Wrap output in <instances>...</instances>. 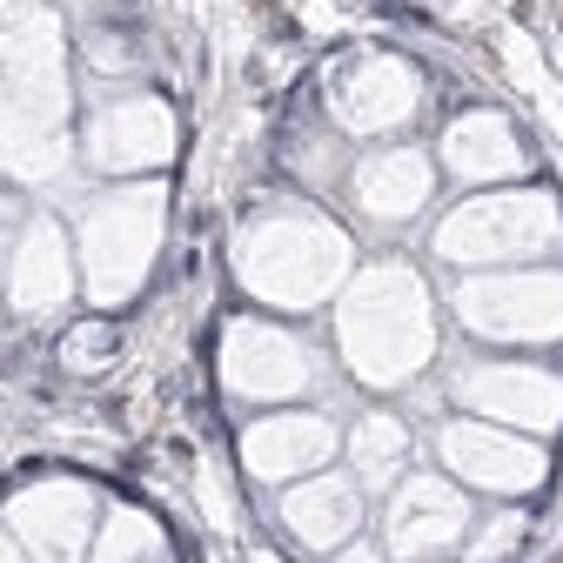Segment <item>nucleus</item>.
Returning <instances> with one entry per match:
<instances>
[{
  "instance_id": "obj_1",
  "label": "nucleus",
  "mask_w": 563,
  "mask_h": 563,
  "mask_svg": "<svg viewBox=\"0 0 563 563\" xmlns=\"http://www.w3.org/2000/svg\"><path fill=\"white\" fill-rule=\"evenodd\" d=\"M67 34L47 0H0V175L54 181L75 155L67 141Z\"/></svg>"
},
{
  "instance_id": "obj_2",
  "label": "nucleus",
  "mask_w": 563,
  "mask_h": 563,
  "mask_svg": "<svg viewBox=\"0 0 563 563\" xmlns=\"http://www.w3.org/2000/svg\"><path fill=\"white\" fill-rule=\"evenodd\" d=\"M335 356L363 389H402L437 363V296L422 268L369 262L335 296Z\"/></svg>"
},
{
  "instance_id": "obj_3",
  "label": "nucleus",
  "mask_w": 563,
  "mask_h": 563,
  "mask_svg": "<svg viewBox=\"0 0 563 563\" xmlns=\"http://www.w3.org/2000/svg\"><path fill=\"white\" fill-rule=\"evenodd\" d=\"M229 262H235V282L249 302L302 316V309H322L342 296V282L356 275V242L322 208L275 201V208H255L235 229Z\"/></svg>"
},
{
  "instance_id": "obj_4",
  "label": "nucleus",
  "mask_w": 563,
  "mask_h": 563,
  "mask_svg": "<svg viewBox=\"0 0 563 563\" xmlns=\"http://www.w3.org/2000/svg\"><path fill=\"white\" fill-rule=\"evenodd\" d=\"M168 242V188L148 181H114L88 195L81 222H75V262H81V289L95 309H121L141 296V282L155 275V255Z\"/></svg>"
},
{
  "instance_id": "obj_5",
  "label": "nucleus",
  "mask_w": 563,
  "mask_h": 563,
  "mask_svg": "<svg viewBox=\"0 0 563 563\" xmlns=\"http://www.w3.org/2000/svg\"><path fill=\"white\" fill-rule=\"evenodd\" d=\"M430 249L456 275L556 262L563 255V201L550 188H517V181L510 188H476L470 201H456L437 222Z\"/></svg>"
},
{
  "instance_id": "obj_6",
  "label": "nucleus",
  "mask_w": 563,
  "mask_h": 563,
  "mask_svg": "<svg viewBox=\"0 0 563 563\" xmlns=\"http://www.w3.org/2000/svg\"><path fill=\"white\" fill-rule=\"evenodd\" d=\"M450 309H456V322L476 342L550 349V342H563V268L556 262H530V268H476V275H456Z\"/></svg>"
},
{
  "instance_id": "obj_7",
  "label": "nucleus",
  "mask_w": 563,
  "mask_h": 563,
  "mask_svg": "<svg viewBox=\"0 0 563 563\" xmlns=\"http://www.w3.org/2000/svg\"><path fill=\"white\" fill-rule=\"evenodd\" d=\"M216 369H222V389L249 409H275V402H309L322 383H329V363L322 349L296 329H282L268 316H235L222 329V349H216Z\"/></svg>"
},
{
  "instance_id": "obj_8",
  "label": "nucleus",
  "mask_w": 563,
  "mask_h": 563,
  "mask_svg": "<svg viewBox=\"0 0 563 563\" xmlns=\"http://www.w3.org/2000/svg\"><path fill=\"white\" fill-rule=\"evenodd\" d=\"M437 456L443 476L463 489H483V497H530L550 476V456L537 437L504 430V422H483V416H450L437 430Z\"/></svg>"
},
{
  "instance_id": "obj_9",
  "label": "nucleus",
  "mask_w": 563,
  "mask_h": 563,
  "mask_svg": "<svg viewBox=\"0 0 563 563\" xmlns=\"http://www.w3.org/2000/svg\"><path fill=\"white\" fill-rule=\"evenodd\" d=\"M175 141H181V128L162 95H114L81 128V162L114 181H148L175 162Z\"/></svg>"
},
{
  "instance_id": "obj_10",
  "label": "nucleus",
  "mask_w": 563,
  "mask_h": 563,
  "mask_svg": "<svg viewBox=\"0 0 563 563\" xmlns=\"http://www.w3.org/2000/svg\"><path fill=\"white\" fill-rule=\"evenodd\" d=\"M470 523H476V510H470L463 483L409 470L383 504V550H389V563H443V556H463Z\"/></svg>"
},
{
  "instance_id": "obj_11",
  "label": "nucleus",
  "mask_w": 563,
  "mask_h": 563,
  "mask_svg": "<svg viewBox=\"0 0 563 563\" xmlns=\"http://www.w3.org/2000/svg\"><path fill=\"white\" fill-rule=\"evenodd\" d=\"M14 543L27 550V563H88L95 530H101V497L81 476H34L8 497Z\"/></svg>"
},
{
  "instance_id": "obj_12",
  "label": "nucleus",
  "mask_w": 563,
  "mask_h": 563,
  "mask_svg": "<svg viewBox=\"0 0 563 563\" xmlns=\"http://www.w3.org/2000/svg\"><path fill=\"white\" fill-rule=\"evenodd\" d=\"M450 396L463 416L504 422L523 437H550L563 422V376L543 363H517V356H476L450 376Z\"/></svg>"
},
{
  "instance_id": "obj_13",
  "label": "nucleus",
  "mask_w": 563,
  "mask_h": 563,
  "mask_svg": "<svg viewBox=\"0 0 563 563\" xmlns=\"http://www.w3.org/2000/svg\"><path fill=\"white\" fill-rule=\"evenodd\" d=\"M329 114L342 134H402L422 114V75L402 54H356L329 75Z\"/></svg>"
},
{
  "instance_id": "obj_14",
  "label": "nucleus",
  "mask_w": 563,
  "mask_h": 563,
  "mask_svg": "<svg viewBox=\"0 0 563 563\" xmlns=\"http://www.w3.org/2000/svg\"><path fill=\"white\" fill-rule=\"evenodd\" d=\"M335 450H342V430L322 409H268L242 430V470L255 483H282V489L329 470Z\"/></svg>"
},
{
  "instance_id": "obj_15",
  "label": "nucleus",
  "mask_w": 563,
  "mask_h": 563,
  "mask_svg": "<svg viewBox=\"0 0 563 563\" xmlns=\"http://www.w3.org/2000/svg\"><path fill=\"white\" fill-rule=\"evenodd\" d=\"M8 309L14 316H54L75 302L81 289V262H75V235H67L54 216H27L14 229V249H8Z\"/></svg>"
},
{
  "instance_id": "obj_16",
  "label": "nucleus",
  "mask_w": 563,
  "mask_h": 563,
  "mask_svg": "<svg viewBox=\"0 0 563 563\" xmlns=\"http://www.w3.org/2000/svg\"><path fill=\"white\" fill-rule=\"evenodd\" d=\"M437 201V162L396 141V148H376L349 168V208L369 222V229H409L422 222V208Z\"/></svg>"
},
{
  "instance_id": "obj_17",
  "label": "nucleus",
  "mask_w": 563,
  "mask_h": 563,
  "mask_svg": "<svg viewBox=\"0 0 563 563\" xmlns=\"http://www.w3.org/2000/svg\"><path fill=\"white\" fill-rule=\"evenodd\" d=\"M363 510H369V489L349 470H316V476L289 483L282 504H275L289 543L309 550V556H335L349 537H363Z\"/></svg>"
},
{
  "instance_id": "obj_18",
  "label": "nucleus",
  "mask_w": 563,
  "mask_h": 563,
  "mask_svg": "<svg viewBox=\"0 0 563 563\" xmlns=\"http://www.w3.org/2000/svg\"><path fill=\"white\" fill-rule=\"evenodd\" d=\"M437 168H443L450 181H463V188H510V181L530 175V148H523V134H517L510 114L470 108V114H456V121L443 128Z\"/></svg>"
},
{
  "instance_id": "obj_19",
  "label": "nucleus",
  "mask_w": 563,
  "mask_h": 563,
  "mask_svg": "<svg viewBox=\"0 0 563 563\" xmlns=\"http://www.w3.org/2000/svg\"><path fill=\"white\" fill-rule=\"evenodd\" d=\"M342 450H349V476L363 489H396L409 476V422L389 409H363L342 430Z\"/></svg>"
},
{
  "instance_id": "obj_20",
  "label": "nucleus",
  "mask_w": 563,
  "mask_h": 563,
  "mask_svg": "<svg viewBox=\"0 0 563 563\" xmlns=\"http://www.w3.org/2000/svg\"><path fill=\"white\" fill-rule=\"evenodd\" d=\"M88 563H168V537H162L155 517H141V510H101Z\"/></svg>"
},
{
  "instance_id": "obj_21",
  "label": "nucleus",
  "mask_w": 563,
  "mask_h": 563,
  "mask_svg": "<svg viewBox=\"0 0 563 563\" xmlns=\"http://www.w3.org/2000/svg\"><path fill=\"white\" fill-rule=\"evenodd\" d=\"M517 543H523V517H517V510H497V517L470 523V537H463V556H470V563H497V556H510Z\"/></svg>"
},
{
  "instance_id": "obj_22",
  "label": "nucleus",
  "mask_w": 563,
  "mask_h": 563,
  "mask_svg": "<svg viewBox=\"0 0 563 563\" xmlns=\"http://www.w3.org/2000/svg\"><path fill=\"white\" fill-rule=\"evenodd\" d=\"M108 349H114V329H108V322H81L75 335L60 342V363H67V369H101Z\"/></svg>"
},
{
  "instance_id": "obj_23",
  "label": "nucleus",
  "mask_w": 563,
  "mask_h": 563,
  "mask_svg": "<svg viewBox=\"0 0 563 563\" xmlns=\"http://www.w3.org/2000/svg\"><path fill=\"white\" fill-rule=\"evenodd\" d=\"M322 563H389V550L383 543H369V537H349L335 556H322Z\"/></svg>"
},
{
  "instance_id": "obj_24",
  "label": "nucleus",
  "mask_w": 563,
  "mask_h": 563,
  "mask_svg": "<svg viewBox=\"0 0 563 563\" xmlns=\"http://www.w3.org/2000/svg\"><path fill=\"white\" fill-rule=\"evenodd\" d=\"M0 563H27V550L14 543V530H8V523H0Z\"/></svg>"
}]
</instances>
